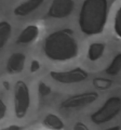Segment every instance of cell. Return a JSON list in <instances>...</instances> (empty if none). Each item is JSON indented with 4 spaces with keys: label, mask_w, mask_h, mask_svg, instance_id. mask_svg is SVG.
Wrapping results in <instances>:
<instances>
[{
    "label": "cell",
    "mask_w": 121,
    "mask_h": 130,
    "mask_svg": "<svg viewBox=\"0 0 121 130\" xmlns=\"http://www.w3.org/2000/svg\"><path fill=\"white\" fill-rule=\"evenodd\" d=\"M44 52L46 56L53 61H64L77 56L78 44L70 29L56 31L45 38Z\"/></svg>",
    "instance_id": "1"
},
{
    "label": "cell",
    "mask_w": 121,
    "mask_h": 130,
    "mask_svg": "<svg viewBox=\"0 0 121 130\" xmlns=\"http://www.w3.org/2000/svg\"><path fill=\"white\" fill-rule=\"evenodd\" d=\"M107 0H85L79 16L80 29L87 35L100 34L107 21Z\"/></svg>",
    "instance_id": "2"
},
{
    "label": "cell",
    "mask_w": 121,
    "mask_h": 130,
    "mask_svg": "<svg viewBox=\"0 0 121 130\" xmlns=\"http://www.w3.org/2000/svg\"><path fill=\"white\" fill-rule=\"evenodd\" d=\"M121 110V100L113 96L107 100L105 104L91 116V119L96 124L109 122L118 114Z\"/></svg>",
    "instance_id": "3"
},
{
    "label": "cell",
    "mask_w": 121,
    "mask_h": 130,
    "mask_svg": "<svg viewBox=\"0 0 121 130\" xmlns=\"http://www.w3.org/2000/svg\"><path fill=\"white\" fill-rule=\"evenodd\" d=\"M29 91L27 85L22 80H18L14 88L15 113L17 118L25 117L29 107Z\"/></svg>",
    "instance_id": "4"
},
{
    "label": "cell",
    "mask_w": 121,
    "mask_h": 130,
    "mask_svg": "<svg viewBox=\"0 0 121 130\" xmlns=\"http://www.w3.org/2000/svg\"><path fill=\"white\" fill-rule=\"evenodd\" d=\"M50 75L56 82L62 84L78 83L85 80L88 77V73L80 68H77L68 72H50Z\"/></svg>",
    "instance_id": "5"
},
{
    "label": "cell",
    "mask_w": 121,
    "mask_h": 130,
    "mask_svg": "<svg viewBox=\"0 0 121 130\" xmlns=\"http://www.w3.org/2000/svg\"><path fill=\"white\" fill-rule=\"evenodd\" d=\"M98 94L96 92H88L74 95L63 102L61 106L63 108H74L84 107L91 104L98 98Z\"/></svg>",
    "instance_id": "6"
},
{
    "label": "cell",
    "mask_w": 121,
    "mask_h": 130,
    "mask_svg": "<svg viewBox=\"0 0 121 130\" xmlns=\"http://www.w3.org/2000/svg\"><path fill=\"white\" fill-rule=\"evenodd\" d=\"M73 8V0H53L48 15L55 19L65 18L71 14Z\"/></svg>",
    "instance_id": "7"
},
{
    "label": "cell",
    "mask_w": 121,
    "mask_h": 130,
    "mask_svg": "<svg viewBox=\"0 0 121 130\" xmlns=\"http://www.w3.org/2000/svg\"><path fill=\"white\" fill-rule=\"evenodd\" d=\"M26 56L20 52L13 53L8 59L7 64V70L12 75L17 74L22 72L24 68Z\"/></svg>",
    "instance_id": "8"
},
{
    "label": "cell",
    "mask_w": 121,
    "mask_h": 130,
    "mask_svg": "<svg viewBox=\"0 0 121 130\" xmlns=\"http://www.w3.org/2000/svg\"><path fill=\"white\" fill-rule=\"evenodd\" d=\"M44 0H28L15 8L14 14L17 16H26L38 8Z\"/></svg>",
    "instance_id": "9"
},
{
    "label": "cell",
    "mask_w": 121,
    "mask_h": 130,
    "mask_svg": "<svg viewBox=\"0 0 121 130\" xmlns=\"http://www.w3.org/2000/svg\"><path fill=\"white\" fill-rule=\"evenodd\" d=\"M39 29L38 27L34 25H31L26 27L22 31L17 38V43L19 44H27L33 42L38 37Z\"/></svg>",
    "instance_id": "10"
},
{
    "label": "cell",
    "mask_w": 121,
    "mask_h": 130,
    "mask_svg": "<svg viewBox=\"0 0 121 130\" xmlns=\"http://www.w3.org/2000/svg\"><path fill=\"white\" fill-rule=\"evenodd\" d=\"M45 126L54 130H61L64 128V124L59 117L56 115L49 113L43 120Z\"/></svg>",
    "instance_id": "11"
},
{
    "label": "cell",
    "mask_w": 121,
    "mask_h": 130,
    "mask_svg": "<svg viewBox=\"0 0 121 130\" xmlns=\"http://www.w3.org/2000/svg\"><path fill=\"white\" fill-rule=\"evenodd\" d=\"M105 45L102 43H94L89 46L88 57L91 61H95L99 59L104 52Z\"/></svg>",
    "instance_id": "12"
},
{
    "label": "cell",
    "mask_w": 121,
    "mask_h": 130,
    "mask_svg": "<svg viewBox=\"0 0 121 130\" xmlns=\"http://www.w3.org/2000/svg\"><path fill=\"white\" fill-rule=\"evenodd\" d=\"M12 33V27L6 21L0 23V47H4L9 40Z\"/></svg>",
    "instance_id": "13"
},
{
    "label": "cell",
    "mask_w": 121,
    "mask_h": 130,
    "mask_svg": "<svg viewBox=\"0 0 121 130\" xmlns=\"http://www.w3.org/2000/svg\"><path fill=\"white\" fill-rule=\"evenodd\" d=\"M121 70V53L117 54L106 70V73L111 76H115Z\"/></svg>",
    "instance_id": "14"
},
{
    "label": "cell",
    "mask_w": 121,
    "mask_h": 130,
    "mask_svg": "<svg viewBox=\"0 0 121 130\" xmlns=\"http://www.w3.org/2000/svg\"><path fill=\"white\" fill-rule=\"evenodd\" d=\"M112 80L107 78H96L93 80V85L99 90H107L112 86Z\"/></svg>",
    "instance_id": "15"
},
{
    "label": "cell",
    "mask_w": 121,
    "mask_h": 130,
    "mask_svg": "<svg viewBox=\"0 0 121 130\" xmlns=\"http://www.w3.org/2000/svg\"><path fill=\"white\" fill-rule=\"evenodd\" d=\"M114 29L116 34L121 38V7L117 11L115 18Z\"/></svg>",
    "instance_id": "16"
},
{
    "label": "cell",
    "mask_w": 121,
    "mask_h": 130,
    "mask_svg": "<svg viewBox=\"0 0 121 130\" xmlns=\"http://www.w3.org/2000/svg\"><path fill=\"white\" fill-rule=\"evenodd\" d=\"M38 92L42 96H47L51 92V89L43 82H40L38 85Z\"/></svg>",
    "instance_id": "17"
},
{
    "label": "cell",
    "mask_w": 121,
    "mask_h": 130,
    "mask_svg": "<svg viewBox=\"0 0 121 130\" xmlns=\"http://www.w3.org/2000/svg\"><path fill=\"white\" fill-rule=\"evenodd\" d=\"M7 107L2 100H0V119H2L5 116Z\"/></svg>",
    "instance_id": "18"
},
{
    "label": "cell",
    "mask_w": 121,
    "mask_h": 130,
    "mask_svg": "<svg viewBox=\"0 0 121 130\" xmlns=\"http://www.w3.org/2000/svg\"><path fill=\"white\" fill-rule=\"evenodd\" d=\"M40 68V62H38L37 60H33L31 64V68H30V70L31 73H34V72H37L38 70Z\"/></svg>",
    "instance_id": "19"
},
{
    "label": "cell",
    "mask_w": 121,
    "mask_h": 130,
    "mask_svg": "<svg viewBox=\"0 0 121 130\" xmlns=\"http://www.w3.org/2000/svg\"><path fill=\"white\" fill-rule=\"evenodd\" d=\"M73 130H89V129L84 124L78 122L75 124L73 127Z\"/></svg>",
    "instance_id": "20"
},
{
    "label": "cell",
    "mask_w": 121,
    "mask_h": 130,
    "mask_svg": "<svg viewBox=\"0 0 121 130\" xmlns=\"http://www.w3.org/2000/svg\"><path fill=\"white\" fill-rule=\"evenodd\" d=\"M23 127L17 125H12L8 128V130H22Z\"/></svg>",
    "instance_id": "21"
},
{
    "label": "cell",
    "mask_w": 121,
    "mask_h": 130,
    "mask_svg": "<svg viewBox=\"0 0 121 130\" xmlns=\"http://www.w3.org/2000/svg\"><path fill=\"white\" fill-rule=\"evenodd\" d=\"M120 127L119 126H113V127H110V128L107 129L105 130H120Z\"/></svg>",
    "instance_id": "22"
},
{
    "label": "cell",
    "mask_w": 121,
    "mask_h": 130,
    "mask_svg": "<svg viewBox=\"0 0 121 130\" xmlns=\"http://www.w3.org/2000/svg\"><path fill=\"white\" fill-rule=\"evenodd\" d=\"M3 85H4V87L6 89L9 90L10 86H9V83H8V82H3Z\"/></svg>",
    "instance_id": "23"
}]
</instances>
